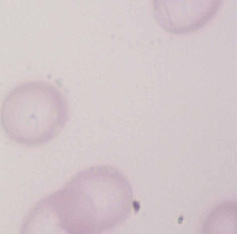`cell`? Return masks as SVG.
I'll return each instance as SVG.
<instances>
[{
    "label": "cell",
    "mask_w": 237,
    "mask_h": 234,
    "mask_svg": "<svg viewBox=\"0 0 237 234\" xmlns=\"http://www.w3.org/2000/svg\"><path fill=\"white\" fill-rule=\"evenodd\" d=\"M134 203L124 174L110 166H95L35 203L19 234H101L126 220Z\"/></svg>",
    "instance_id": "6da1fadb"
},
{
    "label": "cell",
    "mask_w": 237,
    "mask_h": 234,
    "mask_svg": "<svg viewBox=\"0 0 237 234\" xmlns=\"http://www.w3.org/2000/svg\"><path fill=\"white\" fill-rule=\"evenodd\" d=\"M69 118L66 96L54 84L30 81L7 93L0 106V126L10 141L37 147L59 134Z\"/></svg>",
    "instance_id": "7a4b0ae2"
},
{
    "label": "cell",
    "mask_w": 237,
    "mask_h": 234,
    "mask_svg": "<svg viewBox=\"0 0 237 234\" xmlns=\"http://www.w3.org/2000/svg\"><path fill=\"white\" fill-rule=\"evenodd\" d=\"M222 0H152L154 18L173 34H191L207 24L220 9Z\"/></svg>",
    "instance_id": "3957f363"
},
{
    "label": "cell",
    "mask_w": 237,
    "mask_h": 234,
    "mask_svg": "<svg viewBox=\"0 0 237 234\" xmlns=\"http://www.w3.org/2000/svg\"><path fill=\"white\" fill-rule=\"evenodd\" d=\"M202 234H236V204L221 203L207 216Z\"/></svg>",
    "instance_id": "277c9868"
}]
</instances>
